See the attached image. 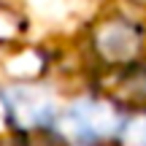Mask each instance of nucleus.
<instances>
[{
    "instance_id": "obj_6",
    "label": "nucleus",
    "mask_w": 146,
    "mask_h": 146,
    "mask_svg": "<svg viewBox=\"0 0 146 146\" xmlns=\"http://www.w3.org/2000/svg\"><path fill=\"white\" fill-rule=\"evenodd\" d=\"M33 146H65V143L60 141V138H52V135H41V138H38V141L33 143Z\"/></svg>"
},
{
    "instance_id": "obj_2",
    "label": "nucleus",
    "mask_w": 146,
    "mask_h": 146,
    "mask_svg": "<svg viewBox=\"0 0 146 146\" xmlns=\"http://www.w3.org/2000/svg\"><path fill=\"white\" fill-rule=\"evenodd\" d=\"M122 127L119 114L106 103H81L73 111L62 116V135L73 141L76 146H89L98 138L111 135V133Z\"/></svg>"
},
{
    "instance_id": "obj_7",
    "label": "nucleus",
    "mask_w": 146,
    "mask_h": 146,
    "mask_svg": "<svg viewBox=\"0 0 146 146\" xmlns=\"http://www.w3.org/2000/svg\"><path fill=\"white\" fill-rule=\"evenodd\" d=\"M0 146H8V143H0Z\"/></svg>"
},
{
    "instance_id": "obj_5",
    "label": "nucleus",
    "mask_w": 146,
    "mask_h": 146,
    "mask_svg": "<svg viewBox=\"0 0 146 146\" xmlns=\"http://www.w3.org/2000/svg\"><path fill=\"white\" fill-rule=\"evenodd\" d=\"M122 143L125 146H146V114H138L127 125H122Z\"/></svg>"
},
{
    "instance_id": "obj_4",
    "label": "nucleus",
    "mask_w": 146,
    "mask_h": 146,
    "mask_svg": "<svg viewBox=\"0 0 146 146\" xmlns=\"http://www.w3.org/2000/svg\"><path fill=\"white\" fill-rule=\"evenodd\" d=\"M116 98L127 106H135V108H146V65L130 68L122 76L119 89H116Z\"/></svg>"
},
{
    "instance_id": "obj_3",
    "label": "nucleus",
    "mask_w": 146,
    "mask_h": 146,
    "mask_svg": "<svg viewBox=\"0 0 146 146\" xmlns=\"http://www.w3.org/2000/svg\"><path fill=\"white\" fill-rule=\"evenodd\" d=\"M8 103V114L16 127L22 130H33V127H43L52 119V100L38 89H11L5 95Z\"/></svg>"
},
{
    "instance_id": "obj_1",
    "label": "nucleus",
    "mask_w": 146,
    "mask_h": 146,
    "mask_svg": "<svg viewBox=\"0 0 146 146\" xmlns=\"http://www.w3.org/2000/svg\"><path fill=\"white\" fill-rule=\"evenodd\" d=\"M95 52L108 65H127L138 60L143 49V35L133 22L127 19H106L95 27Z\"/></svg>"
}]
</instances>
